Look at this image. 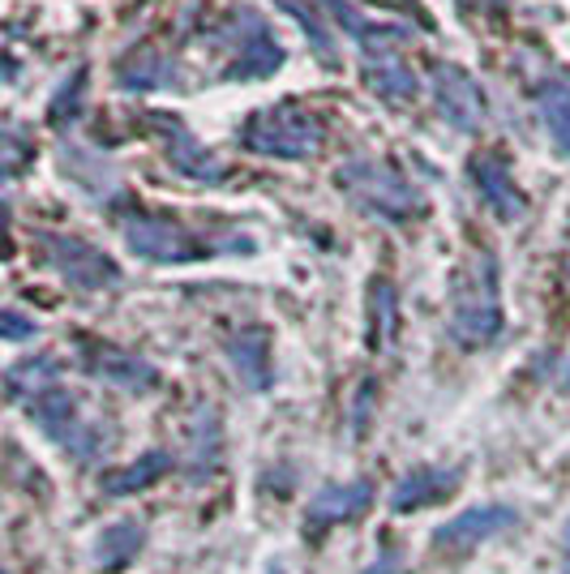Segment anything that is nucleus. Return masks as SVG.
Wrapping results in <instances>:
<instances>
[{"label":"nucleus","instance_id":"f257e3e1","mask_svg":"<svg viewBox=\"0 0 570 574\" xmlns=\"http://www.w3.org/2000/svg\"><path fill=\"white\" fill-rule=\"evenodd\" d=\"M241 142L257 154H279V159H309V154L322 151L326 142V124L314 108H266V112H253L249 124L241 129Z\"/></svg>","mask_w":570,"mask_h":574},{"label":"nucleus","instance_id":"f03ea898","mask_svg":"<svg viewBox=\"0 0 570 574\" xmlns=\"http://www.w3.org/2000/svg\"><path fill=\"white\" fill-rule=\"evenodd\" d=\"M339 185L348 193H357L369 210L404 224L420 210V193L412 189L404 172H395L391 163H377V159H357L348 167H339Z\"/></svg>","mask_w":570,"mask_h":574},{"label":"nucleus","instance_id":"7ed1b4c3","mask_svg":"<svg viewBox=\"0 0 570 574\" xmlns=\"http://www.w3.org/2000/svg\"><path fill=\"white\" fill-rule=\"evenodd\" d=\"M124 245L146 258V262H185V258H202L210 245H202L198 236L163 219V215H133L124 224Z\"/></svg>","mask_w":570,"mask_h":574},{"label":"nucleus","instance_id":"20e7f679","mask_svg":"<svg viewBox=\"0 0 570 574\" xmlns=\"http://www.w3.org/2000/svg\"><path fill=\"white\" fill-rule=\"evenodd\" d=\"M434 95H438V108L447 116L459 133H476L485 124V95L472 77L454 65H438L434 74Z\"/></svg>","mask_w":570,"mask_h":574},{"label":"nucleus","instance_id":"39448f33","mask_svg":"<svg viewBox=\"0 0 570 574\" xmlns=\"http://www.w3.org/2000/svg\"><path fill=\"white\" fill-rule=\"evenodd\" d=\"M52 253V262H56V270L69 279V283H78V288H103V283H117L121 274H117V267L99 253V249H90L86 240H74V236H47L43 240Z\"/></svg>","mask_w":570,"mask_h":574},{"label":"nucleus","instance_id":"423d86ee","mask_svg":"<svg viewBox=\"0 0 570 574\" xmlns=\"http://www.w3.org/2000/svg\"><path fill=\"white\" fill-rule=\"evenodd\" d=\"M497 292H493V270L481 283V267H476V283H468V292H459V305H454V335L459 339H489L497 331Z\"/></svg>","mask_w":570,"mask_h":574},{"label":"nucleus","instance_id":"0eeeda50","mask_svg":"<svg viewBox=\"0 0 570 574\" xmlns=\"http://www.w3.org/2000/svg\"><path fill=\"white\" fill-rule=\"evenodd\" d=\"M472 181H476V193H481V202H485L493 215H502V219L524 215V197H519L502 159H493V154L472 159Z\"/></svg>","mask_w":570,"mask_h":574},{"label":"nucleus","instance_id":"6e6552de","mask_svg":"<svg viewBox=\"0 0 570 574\" xmlns=\"http://www.w3.org/2000/svg\"><path fill=\"white\" fill-rule=\"evenodd\" d=\"M284 65V52H279V43L271 39V31H266V22H257L253 13H249V35L241 39V52H237V61L223 69V77H266L275 74Z\"/></svg>","mask_w":570,"mask_h":574},{"label":"nucleus","instance_id":"1a4fd4ad","mask_svg":"<svg viewBox=\"0 0 570 574\" xmlns=\"http://www.w3.org/2000/svg\"><path fill=\"white\" fill-rule=\"evenodd\" d=\"M167 159H172V167H176V172H185V176H194V181H206V185H215V181H223V176H228L223 159H219L215 151H206L202 142H198L185 124H172V138H167Z\"/></svg>","mask_w":570,"mask_h":574},{"label":"nucleus","instance_id":"9d476101","mask_svg":"<svg viewBox=\"0 0 570 574\" xmlns=\"http://www.w3.org/2000/svg\"><path fill=\"white\" fill-rule=\"evenodd\" d=\"M365 69H369V86L377 95H386V99H416V90H420L416 74L407 69L391 47H377V52L365 47Z\"/></svg>","mask_w":570,"mask_h":574},{"label":"nucleus","instance_id":"9b49d317","mask_svg":"<svg viewBox=\"0 0 570 574\" xmlns=\"http://www.w3.org/2000/svg\"><path fill=\"white\" fill-rule=\"evenodd\" d=\"M536 99H540V116H545L549 138L558 142V151L570 154V82L567 77L545 82V86L536 90Z\"/></svg>","mask_w":570,"mask_h":574},{"label":"nucleus","instance_id":"f8f14e48","mask_svg":"<svg viewBox=\"0 0 570 574\" xmlns=\"http://www.w3.org/2000/svg\"><path fill=\"white\" fill-rule=\"evenodd\" d=\"M172 77H176V69H172L163 56L142 52L133 65L121 69V86H129V90H151V86H172Z\"/></svg>","mask_w":570,"mask_h":574},{"label":"nucleus","instance_id":"ddd939ff","mask_svg":"<svg viewBox=\"0 0 570 574\" xmlns=\"http://www.w3.org/2000/svg\"><path fill=\"white\" fill-rule=\"evenodd\" d=\"M18 335H26V326H22L18 313H9V339H18Z\"/></svg>","mask_w":570,"mask_h":574}]
</instances>
